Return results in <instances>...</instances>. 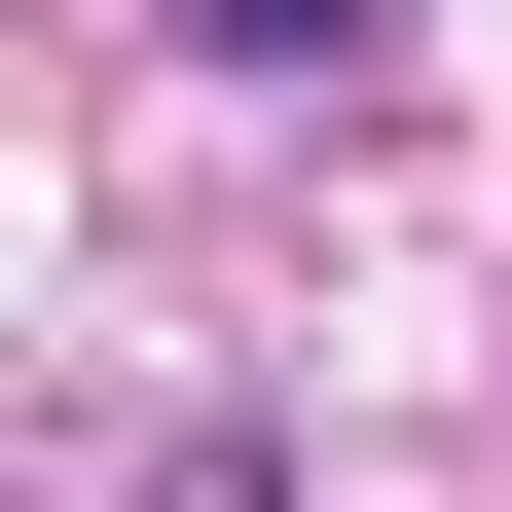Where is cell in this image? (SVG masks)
<instances>
[{
  "mask_svg": "<svg viewBox=\"0 0 512 512\" xmlns=\"http://www.w3.org/2000/svg\"><path fill=\"white\" fill-rule=\"evenodd\" d=\"M183 37H220V74H366V0H183Z\"/></svg>",
  "mask_w": 512,
  "mask_h": 512,
  "instance_id": "6da1fadb",
  "label": "cell"
}]
</instances>
